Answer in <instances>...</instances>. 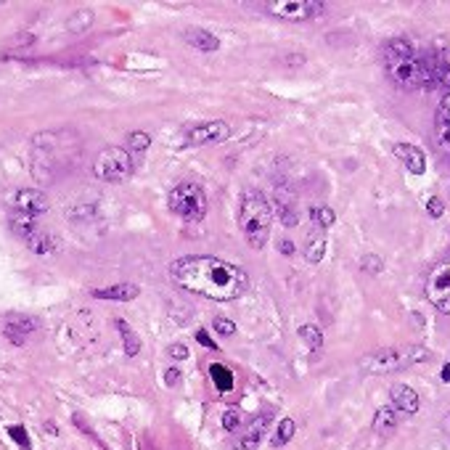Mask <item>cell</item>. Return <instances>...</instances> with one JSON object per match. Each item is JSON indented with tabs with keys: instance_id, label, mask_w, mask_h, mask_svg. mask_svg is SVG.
I'll return each instance as SVG.
<instances>
[{
	"instance_id": "30bf717a",
	"label": "cell",
	"mask_w": 450,
	"mask_h": 450,
	"mask_svg": "<svg viewBox=\"0 0 450 450\" xmlns=\"http://www.w3.org/2000/svg\"><path fill=\"white\" fill-rule=\"evenodd\" d=\"M231 138V125L223 122V120H215V122H204L197 125L183 135V143L186 146H212V143H225Z\"/></svg>"
},
{
	"instance_id": "7a4b0ae2",
	"label": "cell",
	"mask_w": 450,
	"mask_h": 450,
	"mask_svg": "<svg viewBox=\"0 0 450 450\" xmlns=\"http://www.w3.org/2000/svg\"><path fill=\"white\" fill-rule=\"evenodd\" d=\"M273 225V206L263 191L257 188H244L241 202H239V228L244 234L246 244L252 249H263L271 239Z\"/></svg>"
},
{
	"instance_id": "3957f363",
	"label": "cell",
	"mask_w": 450,
	"mask_h": 450,
	"mask_svg": "<svg viewBox=\"0 0 450 450\" xmlns=\"http://www.w3.org/2000/svg\"><path fill=\"white\" fill-rule=\"evenodd\" d=\"M384 72L389 83L403 90H419L422 83V64L413 53V46L405 38H394L384 48Z\"/></svg>"
},
{
	"instance_id": "74e56055",
	"label": "cell",
	"mask_w": 450,
	"mask_h": 450,
	"mask_svg": "<svg viewBox=\"0 0 450 450\" xmlns=\"http://www.w3.org/2000/svg\"><path fill=\"white\" fill-rule=\"evenodd\" d=\"M278 246H281V252H283V254H294V244H291L289 239H283V241H281Z\"/></svg>"
},
{
	"instance_id": "e0dca14e",
	"label": "cell",
	"mask_w": 450,
	"mask_h": 450,
	"mask_svg": "<svg viewBox=\"0 0 450 450\" xmlns=\"http://www.w3.org/2000/svg\"><path fill=\"white\" fill-rule=\"evenodd\" d=\"M186 43L191 48H197V51H202V53H212V51H217L220 48V40L209 32V29H202V27H191L186 29Z\"/></svg>"
},
{
	"instance_id": "f1b7e54d",
	"label": "cell",
	"mask_w": 450,
	"mask_h": 450,
	"mask_svg": "<svg viewBox=\"0 0 450 450\" xmlns=\"http://www.w3.org/2000/svg\"><path fill=\"white\" fill-rule=\"evenodd\" d=\"M239 427H241V413L236 411V408H228V411L223 413V429L236 431Z\"/></svg>"
},
{
	"instance_id": "5b68a950",
	"label": "cell",
	"mask_w": 450,
	"mask_h": 450,
	"mask_svg": "<svg viewBox=\"0 0 450 450\" xmlns=\"http://www.w3.org/2000/svg\"><path fill=\"white\" fill-rule=\"evenodd\" d=\"M167 204H169V212L172 215H178L183 223L188 225H197L204 220L206 215V194L204 188L199 186V183H178V186L169 191L167 197Z\"/></svg>"
},
{
	"instance_id": "d590c367",
	"label": "cell",
	"mask_w": 450,
	"mask_h": 450,
	"mask_svg": "<svg viewBox=\"0 0 450 450\" xmlns=\"http://www.w3.org/2000/svg\"><path fill=\"white\" fill-rule=\"evenodd\" d=\"M169 355L175 357V360H186V357H188L186 345H172V347H169Z\"/></svg>"
},
{
	"instance_id": "2e32d148",
	"label": "cell",
	"mask_w": 450,
	"mask_h": 450,
	"mask_svg": "<svg viewBox=\"0 0 450 450\" xmlns=\"http://www.w3.org/2000/svg\"><path fill=\"white\" fill-rule=\"evenodd\" d=\"M273 209L278 212V220H281L286 228H294V225L300 223L297 206H294V197H291V194H283L281 186H276V206H273Z\"/></svg>"
},
{
	"instance_id": "603a6c76",
	"label": "cell",
	"mask_w": 450,
	"mask_h": 450,
	"mask_svg": "<svg viewBox=\"0 0 450 450\" xmlns=\"http://www.w3.org/2000/svg\"><path fill=\"white\" fill-rule=\"evenodd\" d=\"M209 379L215 382V387L220 389V392H231L236 384L234 374H231L225 366H220V363H212V366H209Z\"/></svg>"
},
{
	"instance_id": "60d3db41",
	"label": "cell",
	"mask_w": 450,
	"mask_h": 450,
	"mask_svg": "<svg viewBox=\"0 0 450 450\" xmlns=\"http://www.w3.org/2000/svg\"><path fill=\"white\" fill-rule=\"evenodd\" d=\"M442 429H445V431H448V434H450V411H448V416L442 419Z\"/></svg>"
},
{
	"instance_id": "ba28073f",
	"label": "cell",
	"mask_w": 450,
	"mask_h": 450,
	"mask_svg": "<svg viewBox=\"0 0 450 450\" xmlns=\"http://www.w3.org/2000/svg\"><path fill=\"white\" fill-rule=\"evenodd\" d=\"M9 223H11V231L19 236L21 241H24L32 252H38V254L53 252V239H51L48 234H43V231H40V225L35 223L32 217L21 215V212H14Z\"/></svg>"
},
{
	"instance_id": "7c38bea8",
	"label": "cell",
	"mask_w": 450,
	"mask_h": 450,
	"mask_svg": "<svg viewBox=\"0 0 450 450\" xmlns=\"http://www.w3.org/2000/svg\"><path fill=\"white\" fill-rule=\"evenodd\" d=\"M273 422V413H260L257 419H252V424L241 431V437L236 442V450H257L260 448V440L265 437V431Z\"/></svg>"
},
{
	"instance_id": "ab89813d",
	"label": "cell",
	"mask_w": 450,
	"mask_h": 450,
	"mask_svg": "<svg viewBox=\"0 0 450 450\" xmlns=\"http://www.w3.org/2000/svg\"><path fill=\"white\" fill-rule=\"evenodd\" d=\"M43 429H48V434H53V437H56V434H58V429H56V427H53V424H51V422H48L46 427H43Z\"/></svg>"
},
{
	"instance_id": "e575fe53",
	"label": "cell",
	"mask_w": 450,
	"mask_h": 450,
	"mask_svg": "<svg viewBox=\"0 0 450 450\" xmlns=\"http://www.w3.org/2000/svg\"><path fill=\"white\" fill-rule=\"evenodd\" d=\"M197 342H199V345H204V347H209V350H217V345L209 337H206L204 328H199V331H197Z\"/></svg>"
},
{
	"instance_id": "4316f807",
	"label": "cell",
	"mask_w": 450,
	"mask_h": 450,
	"mask_svg": "<svg viewBox=\"0 0 450 450\" xmlns=\"http://www.w3.org/2000/svg\"><path fill=\"white\" fill-rule=\"evenodd\" d=\"M360 268H363L368 276H379V273L384 271V260H382L379 254H363V257H360Z\"/></svg>"
},
{
	"instance_id": "9c48e42d",
	"label": "cell",
	"mask_w": 450,
	"mask_h": 450,
	"mask_svg": "<svg viewBox=\"0 0 450 450\" xmlns=\"http://www.w3.org/2000/svg\"><path fill=\"white\" fill-rule=\"evenodd\" d=\"M427 300L440 313L450 315V260L431 268L427 278Z\"/></svg>"
},
{
	"instance_id": "484cf974",
	"label": "cell",
	"mask_w": 450,
	"mask_h": 450,
	"mask_svg": "<svg viewBox=\"0 0 450 450\" xmlns=\"http://www.w3.org/2000/svg\"><path fill=\"white\" fill-rule=\"evenodd\" d=\"M151 146V135L149 132H143V130H135V132H130V135H127V154H143V151L149 149Z\"/></svg>"
},
{
	"instance_id": "ffe728a7",
	"label": "cell",
	"mask_w": 450,
	"mask_h": 450,
	"mask_svg": "<svg viewBox=\"0 0 450 450\" xmlns=\"http://www.w3.org/2000/svg\"><path fill=\"white\" fill-rule=\"evenodd\" d=\"M117 328H120V337H122V345H125V352L130 357H135L138 352H141V339H138V334L130 328V323L127 320H117Z\"/></svg>"
},
{
	"instance_id": "836d02e7",
	"label": "cell",
	"mask_w": 450,
	"mask_h": 450,
	"mask_svg": "<svg viewBox=\"0 0 450 450\" xmlns=\"http://www.w3.org/2000/svg\"><path fill=\"white\" fill-rule=\"evenodd\" d=\"M178 382H180V371H178V368H167V371H164V384L175 387Z\"/></svg>"
},
{
	"instance_id": "1f68e13d",
	"label": "cell",
	"mask_w": 450,
	"mask_h": 450,
	"mask_svg": "<svg viewBox=\"0 0 450 450\" xmlns=\"http://www.w3.org/2000/svg\"><path fill=\"white\" fill-rule=\"evenodd\" d=\"M437 138H440V149L450 157V127L448 125H437Z\"/></svg>"
},
{
	"instance_id": "cb8c5ba5",
	"label": "cell",
	"mask_w": 450,
	"mask_h": 450,
	"mask_svg": "<svg viewBox=\"0 0 450 450\" xmlns=\"http://www.w3.org/2000/svg\"><path fill=\"white\" fill-rule=\"evenodd\" d=\"M294 431H297V424H294V419H281V422H278V429H276V434L271 437V445H273V448H283V445H289L291 437H294Z\"/></svg>"
},
{
	"instance_id": "8992f818",
	"label": "cell",
	"mask_w": 450,
	"mask_h": 450,
	"mask_svg": "<svg viewBox=\"0 0 450 450\" xmlns=\"http://www.w3.org/2000/svg\"><path fill=\"white\" fill-rule=\"evenodd\" d=\"M93 175L103 183H122L132 175V157L122 146H106L93 159Z\"/></svg>"
},
{
	"instance_id": "277c9868",
	"label": "cell",
	"mask_w": 450,
	"mask_h": 450,
	"mask_svg": "<svg viewBox=\"0 0 450 450\" xmlns=\"http://www.w3.org/2000/svg\"><path fill=\"white\" fill-rule=\"evenodd\" d=\"M429 360V352L424 347H408V350H397V347H382L368 352L366 357H360V368L366 374H392V371H400V368H408L413 363H424Z\"/></svg>"
},
{
	"instance_id": "8d00e7d4",
	"label": "cell",
	"mask_w": 450,
	"mask_h": 450,
	"mask_svg": "<svg viewBox=\"0 0 450 450\" xmlns=\"http://www.w3.org/2000/svg\"><path fill=\"white\" fill-rule=\"evenodd\" d=\"M440 88H448V93H450V66H448V64H442V77H440Z\"/></svg>"
},
{
	"instance_id": "7402d4cb",
	"label": "cell",
	"mask_w": 450,
	"mask_h": 450,
	"mask_svg": "<svg viewBox=\"0 0 450 450\" xmlns=\"http://www.w3.org/2000/svg\"><path fill=\"white\" fill-rule=\"evenodd\" d=\"M300 339L308 345L310 352H320V350H323V331H320L315 323H305V326H300Z\"/></svg>"
},
{
	"instance_id": "d6986e66",
	"label": "cell",
	"mask_w": 450,
	"mask_h": 450,
	"mask_svg": "<svg viewBox=\"0 0 450 450\" xmlns=\"http://www.w3.org/2000/svg\"><path fill=\"white\" fill-rule=\"evenodd\" d=\"M371 427H374V431L376 434H382V437L392 434V431L397 429V411H394L392 405H382V408L376 411Z\"/></svg>"
},
{
	"instance_id": "f546056e",
	"label": "cell",
	"mask_w": 450,
	"mask_h": 450,
	"mask_svg": "<svg viewBox=\"0 0 450 450\" xmlns=\"http://www.w3.org/2000/svg\"><path fill=\"white\" fill-rule=\"evenodd\" d=\"M437 125H448L450 127V93L440 101V109H437Z\"/></svg>"
},
{
	"instance_id": "4fadbf2b",
	"label": "cell",
	"mask_w": 450,
	"mask_h": 450,
	"mask_svg": "<svg viewBox=\"0 0 450 450\" xmlns=\"http://www.w3.org/2000/svg\"><path fill=\"white\" fill-rule=\"evenodd\" d=\"M394 157L403 162L405 169L413 175H424L427 172V154L424 149H419L416 143H394Z\"/></svg>"
},
{
	"instance_id": "d4e9b609",
	"label": "cell",
	"mask_w": 450,
	"mask_h": 450,
	"mask_svg": "<svg viewBox=\"0 0 450 450\" xmlns=\"http://www.w3.org/2000/svg\"><path fill=\"white\" fill-rule=\"evenodd\" d=\"M310 220H313V225H318L320 231H323V228H331V225L337 223V212L326 204L310 206Z\"/></svg>"
},
{
	"instance_id": "d6a6232c",
	"label": "cell",
	"mask_w": 450,
	"mask_h": 450,
	"mask_svg": "<svg viewBox=\"0 0 450 450\" xmlns=\"http://www.w3.org/2000/svg\"><path fill=\"white\" fill-rule=\"evenodd\" d=\"M427 212H429L431 217H442V212H445V204H442L437 197H431L429 202H427Z\"/></svg>"
},
{
	"instance_id": "83f0119b",
	"label": "cell",
	"mask_w": 450,
	"mask_h": 450,
	"mask_svg": "<svg viewBox=\"0 0 450 450\" xmlns=\"http://www.w3.org/2000/svg\"><path fill=\"white\" fill-rule=\"evenodd\" d=\"M9 434H11V440L16 442L21 450H32V442H29V434L24 427H19V424H14V427H9Z\"/></svg>"
},
{
	"instance_id": "5bb4252c",
	"label": "cell",
	"mask_w": 450,
	"mask_h": 450,
	"mask_svg": "<svg viewBox=\"0 0 450 450\" xmlns=\"http://www.w3.org/2000/svg\"><path fill=\"white\" fill-rule=\"evenodd\" d=\"M38 328V320L35 318H21V315H9V320H6V326H3V334H6V339H9L11 345H16V347H21L24 342L29 339V334Z\"/></svg>"
},
{
	"instance_id": "f35d334b",
	"label": "cell",
	"mask_w": 450,
	"mask_h": 450,
	"mask_svg": "<svg viewBox=\"0 0 450 450\" xmlns=\"http://www.w3.org/2000/svg\"><path fill=\"white\" fill-rule=\"evenodd\" d=\"M442 382H450V363L442 366Z\"/></svg>"
},
{
	"instance_id": "8fae6325",
	"label": "cell",
	"mask_w": 450,
	"mask_h": 450,
	"mask_svg": "<svg viewBox=\"0 0 450 450\" xmlns=\"http://www.w3.org/2000/svg\"><path fill=\"white\" fill-rule=\"evenodd\" d=\"M14 206H16V212H21V215L35 217L48 212L51 202H48V197L40 188H21V191H16V197H14Z\"/></svg>"
},
{
	"instance_id": "4dcf8cb0",
	"label": "cell",
	"mask_w": 450,
	"mask_h": 450,
	"mask_svg": "<svg viewBox=\"0 0 450 450\" xmlns=\"http://www.w3.org/2000/svg\"><path fill=\"white\" fill-rule=\"evenodd\" d=\"M215 331L217 334H223V337H234L236 334V323L228 318H215Z\"/></svg>"
},
{
	"instance_id": "9a60e30c",
	"label": "cell",
	"mask_w": 450,
	"mask_h": 450,
	"mask_svg": "<svg viewBox=\"0 0 450 450\" xmlns=\"http://www.w3.org/2000/svg\"><path fill=\"white\" fill-rule=\"evenodd\" d=\"M389 397H392L394 411L408 413V416L419 413V408H422V397H419V392L408 384H394L392 389H389Z\"/></svg>"
},
{
	"instance_id": "6da1fadb",
	"label": "cell",
	"mask_w": 450,
	"mask_h": 450,
	"mask_svg": "<svg viewBox=\"0 0 450 450\" xmlns=\"http://www.w3.org/2000/svg\"><path fill=\"white\" fill-rule=\"evenodd\" d=\"M169 278L180 289L215 302H234L249 291V276L244 268L206 254L178 257L169 265Z\"/></svg>"
},
{
	"instance_id": "44dd1931",
	"label": "cell",
	"mask_w": 450,
	"mask_h": 450,
	"mask_svg": "<svg viewBox=\"0 0 450 450\" xmlns=\"http://www.w3.org/2000/svg\"><path fill=\"white\" fill-rule=\"evenodd\" d=\"M323 254H326V236H323V231H318V234H313L308 239L305 257H308V263L318 265L320 260H323Z\"/></svg>"
},
{
	"instance_id": "52a82bcc",
	"label": "cell",
	"mask_w": 450,
	"mask_h": 450,
	"mask_svg": "<svg viewBox=\"0 0 450 450\" xmlns=\"http://www.w3.org/2000/svg\"><path fill=\"white\" fill-rule=\"evenodd\" d=\"M263 9L283 21H308L320 16L326 11V3H320V0H268L263 3Z\"/></svg>"
},
{
	"instance_id": "ac0fdd59",
	"label": "cell",
	"mask_w": 450,
	"mask_h": 450,
	"mask_svg": "<svg viewBox=\"0 0 450 450\" xmlns=\"http://www.w3.org/2000/svg\"><path fill=\"white\" fill-rule=\"evenodd\" d=\"M141 294V289L135 283H114V286H106V289H95L93 297L95 300H114V302H130Z\"/></svg>"
}]
</instances>
